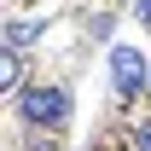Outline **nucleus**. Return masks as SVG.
<instances>
[{
    "instance_id": "obj_3",
    "label": "nucleus",
    "mask_w": 151,
    "mask_h": 151,
    "mask_svg": "<svg viewBox=\"0 0 151 151\" xmlns=\"http://www.w3.org/2000/svg\"><path fill=\"white\" fill-rule=\"evenodd\" d=\"M35 35H41L35 23H6V52H23V47H29Z\"/></svg>"
},
{
    "instance_id": "obj_4",
    "label": "nucleus",
    "mask_w": 151,
    "mask_h": 151,
    "mask_svg": "<svg viewBox=\"0 0 151 151\" xmlns=\"http://www.w3.org/2000/svg\"><path fill=\"white\" fill-rule=\"evenodd\" d=\"M18 81H23V70H18V52H6V58H0V87H6V93H18Z\"/></svg>"
},
{
    "instance_id": "obj_2",
    "label": "nucleus",
    "mask_w": 151,
    "mask_h": 151,
    "mask_svg": "<svg viewBox=\"0 0 151 151\" xmlns=\"http://www.w3.org/2000/svg\"><path fill=\"white\" fill-rule=\"evenodd\" d=\"M111 81L116 93H139V87H151V64L139 47H111Z\"/></svg>"
},
{
    "instance_id": "obj_5",
    "label": "nucleus",
    "mask_w": 151,
    "mask_h": 151,
    "mask_svg": "<svg viewBox=\"0 0 151 151\" xmlns=\"http://www.w3.org/2000/svg\"><path fill=\"white\" fill-rule=\"evenodd\" d=\"M134 145H139V151H151V116L139 122V128H134Z\"/></svg>"
},
{
    "instance_id": "obj_1",
    "label": "nucleus",
    "mask_w": 151,
    "mask_h": 151,
    "mask_svg": "<svg viewBox=\"0 0 151 151\" xmlns=\"http://www.w3.org/2000/svg\"><path fill=\"white\" fill-rule=\"evenodd\" d=\"M18 111H23L29 128H64V122H70V93L41 81V87H29V93H18Z\"/></svg>"
},
{
    "instance_id": "obj_6",
    "label": "nucleus",
    "mask_w": 151,
    "mask_h": 151,
    "mask_svg": "<svg viewBox=\"0 0 151 151\" xmlns=\"http://www.w3.org/2000/svg\"><path fill=\"white\" fill-rule=\"evenodd\" d=\"M134 12H139V18H145V23H151V0H134Z\"/></svg>"
}]
</instances>
